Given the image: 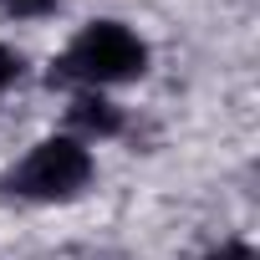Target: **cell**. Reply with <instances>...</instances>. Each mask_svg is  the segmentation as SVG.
<instances>
[{
    "instance_id": "obj_4",
    "label": "cell",
    "mask_w": 260,
    "mask_h": 260,
    "mask_svg": "<svg viewBox=\"0 0 260 260\" xmlns=\"http://www.w3.org/2000/svg\"><path fill=\"white\" fill-rule=\"evenodd\" d=\"M56 6L61 0H0V16L6 21H46V16H56Z\"/></svg>"
},
{
    "instance_id": "obj_6",
    "label": "cell",
    "mask_w": 260,
    "mask_h": 260,
    "mask_svg": "<svg viewBox=\"0 0 260 260\" xmlns=\"http://www.w3.org/2000/svg\"><path fill=\"white\" fill-rule=\"evenodd\" d=\"M204 260H255V245H250V240H224V245L209 250Z\"/></svg>"
},
{
    "instance_id": "obj_1",
    "label": "cell",
    "mask_w": 260,
    "mask_h": 260,
    "mask_svg": "<svg viewBox=\"0 0 260 260\" xmlns=\"http://www.w3.org/2000/svg\"><path fill=\"white\" fill-rule=\"evenodd\" d=\"M148 72V41L122 26V21H87L67 51L51 61L46 82L51 87H72V92H107L122 82H138Z\"/></svg>"
},
{
    "instance_id": "obj_3",
    "label": "cell",
    "mask_w": 260,
    "mask_h": 260,
    "mask_svg": "<svg viewBox=\"0 0 260 260\" xmlns=\"http://www.w3.org/2000/svg\"><path fill=\"white\" fill-rule=\"evenodd\" d=\"M67 122H72V138H82L87 148H92V143H107V138H117L122 127H127L122 107H117L107 92H72Z\"/></svg>"
},
{
    "instance_id": "obj_2",
    "label": "cell",
    "mask_w": 260,
    "mask_h": 260,
    "mask_svg": "<svg viewBox=\"0 0 260 260\" xmlns=\"http://www.w3.org/2000/svg\"><path fill=\"white\" fill-rule=\"evenodd\" d=\"M92 179H97L92 148L82 138H72V133H51L21 164H11L0 174V194L21 199V204H67V199L87 194Z\"/></svg>"
},
{
    "instance_id": "obj_5",
    "label": "cell",
    "mask_w": 260,
    "mask_h": 260,
    "mask_svg": "<svg viewBox=\"0 0 260 260\" xmlns=\"http://www.w3.org/2000/svg\"><path fill=\"white\" fill-rule=\"evenodd\" d=\"M21 72H26V56H21L16 46L0 41V92H11V87L21 82Z\"/></svg>"
}]
</instances>
